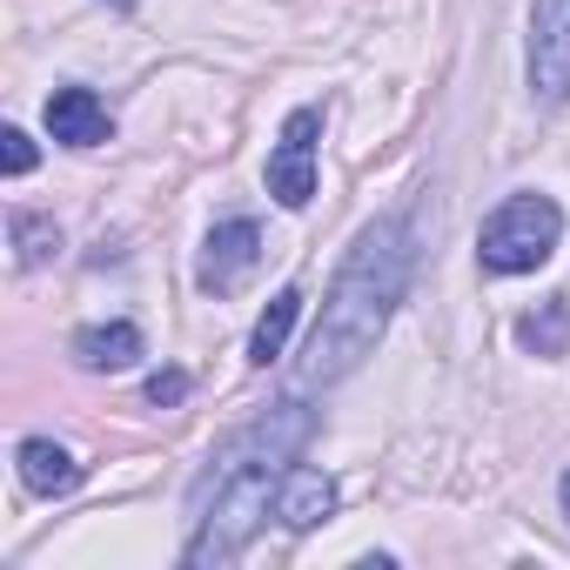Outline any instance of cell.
Here are the masks:
<instances>
[{"instance_id":"obj_1","label":"cell","mask_w":570,"mask_h":570,"mask_svg":"<svg viewBox=\"0 0 570 570\" xmlns=\"http://www.w3.org/2000/svg\"><path fill=\"white\" fill-rule=\"evenodd\" d=\"M316 436V410L309 403H275L262 423H248V430H235L215 456H208V470H202V483H195V530H188V543H181V563L188 570H222V563H235L248 543H255V530H262V517L275 510V490H282V476H289V463L303 456V443Z\"/></svg>"},{"instance_id":"obj_2","label":"cell","mask_w":570,"mask_h":570,"mask_svg":"<svg viewBox=\"0 0 570 570\" xmlns=\"http://www.w3.org/2000/svg\"><path fill=\"white\" fill-rule=\"evenodd\" d=\"M416 268V215H383L356 235L350 262L336 268L330 296H323V323L309 336L303 356V383H336L350 370H363V356L383 343L403 289Z\"/></svg>"},{"instance_id":"obj_3","label":"cell","mask_w":570,"mask_h":570,"mask_svg":"<svg viewBox=\"0 0 570 570\" xmlns=\"http://www.w3.org/2000/svg\"><path fill=\"white\" fill-rule=\"evenodd\" d=\"M557 242H563V208H557L550 195H510V202L483 222L476 262H483L490 275H530V268H543V262L557 255Z\"/></svg>"},{"instance_id":"obj_4","label":"cell","mask_w":570,"mask_h":570,"mask_svg":"<svg viewBox=\"0 0 570 570\" xmlns=\"http://www.w3.org/2000/svg\"><path fill=\"white\" fill-rule=\"evenodd\" d=\"M316 135H323V108H296L275 135V155H268V195L282 208H309L316 195Z\"/></svg>"},{"instance_id":"obj_5","label":"cell","mask_w":570,"mask_h":570,"mask_svg":"<svg viewBox=\"0 0 570 570\" xmlns=\"http://www.w3.org/2000/svg\"><path fill=\"white\" fill-rule=\"evenodd\" d=\"M530 88L543 108L570 101V0H537L530 14Z\"/></svg>"},{"instance_id":"obj_6","label":"cell","mask_w":570,"mask_h":570,"mask_svg":"<svg viewBox=\"0 0 570 570\" xmlns=\"http://www.w3.org/2000/svg\"><path fill=\"white\" fill-rule=\"evenodd\" d=\"M255 262H262V228H255L248 215H228V222H215V228H208L195 282H202L208 296H235L242 282L255 275Z\"/></svg>"},{"instance_id":"obj_7","label":"cell","mask_w":570,"mask_h":570,"mask_svg":"<svg viewBox=\"0 0 570 570\" xmlns=\"http://www.w3.org/2000/svg\"><path fill=\"white\" fill-rule=\"evenodd\" d=\"M48 135L68 141V148H101L115 135V121H108L95 88H55L48 95Z\"/></svg>"},{"instance_id":"obj_8","label":"cell","mask_w":570,"mask_h":570,"mask_svg":"<svg viewBox=\"0 0 570 570\" xmlns=\"http://www.w3.org/2000/svg\"><path fill=\"white\" fill-rule=\"evenodd\" d=\"M330 510H336V483H330L323 470L289 463V476H282V490H275V517H282V530H316Z\"/></svg>"},{"instance_id":"obj_9","label":"cell","mask_w":570,"mask_h":570,"mask_svg":"<svg viewBox=\"0 0 570 570\" xmlns=\"http://www.w3.org/2000/svg\"><path fill=\"white\" fill-rule=\"evenodd\" d=\"M14 463H21V483H28L35 497H68V490L81 483V463H75L55 436H28V443L14 450Z\"/></svg>"},{"instance_id":"obj_10","label":"cell","mask_w":570,"mask_h":570,"mask_svg":"<svg viewBox=\"0 0 570 570\" xmlns=\"http://www.w3.org/2000/svg\"><path fill=\"white\" fill-rule=\"evenodd\" d=\"M75 356H81V370H135V356H141V330L135 323H88L81 336H75Z\"/></svg>"},{"instance_id":"obj_11","label":"cell","mask_w":570,"mask_h":570,"mask_svg":"<svg viewBox=\"0 0 570 570\" xmlns=\"http://www.w3.org/2000/svg\"><path fill=\"white\" fill-rule=\"evenodd\" d=\"M296 316H303V289H275V303L262 309V323H255V336H248V363H255V370H268L282 350H289Z\"/></svg>"},{"instance_id":"obj_12","label":"cell","mask_w":570,"mask_h":570,"mask_svg":"<svg viewBox=\"0 0 570 570\" xmlns=\"http://www.w3.org/2000/svg\"><path fill=\"white\" fill-rule=\"evenodd\" d=\"M517 336H523V350H530V356H563V350H570V303L557 296V303L530 309V316L517 323Z\"/></svg>"},{"instance_id":"obj_13","label":"cell","mask_w":570,"mask_h":570,"mask_svg":"<svg viewBox=\"0 0 570 570\" xmlns=\"http://www.w3.org/2000/svg\"><path fill=\"white\" fill-rule=\"evenodd\" d=\"M8 228H14V255H21V268H41V262L61 248V228H55L48 215H28V208H21Z\"/></svg>"},{"instance_id":"obj_14","label":"cell","mask_w":570,"mask_h":570,"mask_svg":"<svg viewBox=\"0 0 570 570\" xmlns=\"http://www.w3.org/2000/svg\"><path fill=\"white\" fill-rule=\"evenodd\" d=\"M0 168H8V175H28V168H35V141H28V128H8V135H0Z\"/></svg>"},{"instance_id":"obj_15","label":"cell","mask_w":570,"mask_h":570,"mask_svg":"<svg viewBox=\"0 0 570 570\" xmlns=\"http://www.w3.org/2000/svg\"><path fill=\"white\" fill-rule=\"evenodd\" d=\"M181 396H188V376H181V370L148 376V403H161V410H168V403H181Z\"/></svg>"},{"instance_id":"obj_16","label":"cell","mask_w":570,"mask_h":570,"mask_svg":"<svg viewBox=\"0 0 570 570\" xmlns=\"http://www.w3.org/2000/svg\"><path fill=\"white\" fill-rule=\"evenodd\" d=\"M563 510H570V470H563Z\"/></svg>"},{"instance_id":"obj_17","label":"cell","mask_w":570,"mask_h":570,"mask_svg":"<svg viewBox=\"0 0 570 570\" xmlns=\"http://www.w3.org/2000/svg\"><path fill=\"white\" fill-rule=\"evenodd\" d=\"M108 8H135V0H108Z\"/></svg>"}]
</instances>
